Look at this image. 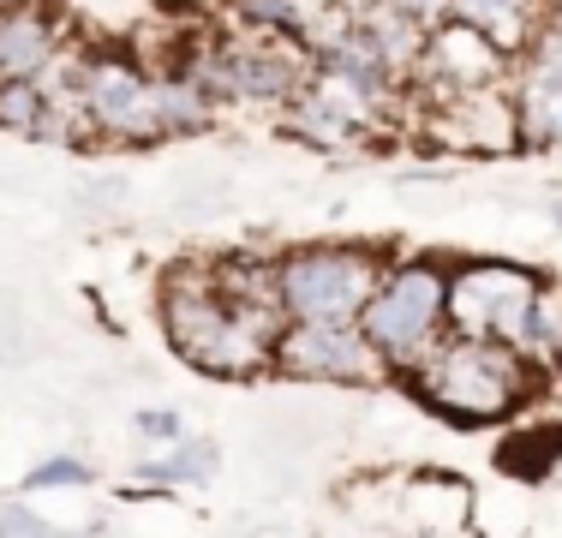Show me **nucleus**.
Masks as SVG:
<instances>
[{
  "instance_id": "1",
  "label": "nucleus",
  "mask_w": 562,
  "mask_h": 538,
  "mask_svg": "<svg viewBox=\"0 0 562 538\" xmlns=\"http://www.w3.org/2000/svg\"><path fill=\"white\" fill-rule=\"evenodd\" d=\"M156 317H162L168 347L186 359L198 377L216 383H251L270 371L281 312L263 305H239L222 288L216 258H180L156 281Z\"/></svg>"
},
{
  "instance_id": "2",
  "label": "nucleus",
  "mask_w": 562,
  "mask_h": 538,
  "mask_svg": "<svg viewBox=\"0 0 562 538\" xmlns=\"http://www.w3.org/2000/svg\"><path fill=\"white\" fill-rule=\"evenodd\" d=\"M407 395L425 413H437L443 425L461 430H485V425H508L527 419L532 401L551 389V366L527 359L508 341H479V335H443L431 359L419 371L401 377Z\"/></svg>"
},
{
  "instance_id": "3",
  "label": "nucleus",
  "mask_w": 562,
  "mask_h": 538,
  "mask_svg": "<svg viewBox=\"0 0 562 538\" xmlns=\"http://www.w3.org/2000/svg\"><path fill=\"white\" fill-rule=\"evenodd\" d=\"M359 335L401 383L443 347L449 335V258L437 251H395L378 293L359 312Z\"/></svg>"
},
{
  "instance_id": "4",
  "label": "nucleus",
  "mask_w": 562,
  "mask_h": 538,
  "mask_svg": "<svg viewBox=\"0 0 562 538\" xmlns=\"http://www.w3.org/2000/svg\"><path fill=\"white\" fill-rule=\"evenodd\" d=\"M395 251L378 239H312L276 251V305L288 323H359Z\"/></svg>"
},
{
  "instance_id": "5",
  "label": "nucleus",
  "mask_w": 562,
  "mask_h": 538,
  "mask_svg": "<svg viewBox=\"0 0 562 538\" xmlns=\"http://www.w3.org/2000/svg\"><path fill=\"white\" fill-rule=\"evenodd\" d=\"M72 85L90 144H162L156 126V60L120 43H78Z\"/></svg>"
},
{
  "instance_id": "6",
  "label": "nucleus",
  "mask_w": 562,
  "mask_h": 538,
  "mask_svg": "<svg viewBox=\"0 0 562 538\" xmlns=\"http://www.w3.org/2000/svg\"><path fill=\"white\" fill-rule=\"evenodd\" d=\"M539 281L544 269L515 258H449V335H479V341L515 347Z\"/></svg>"
},
{
  "instance_id": "7",
  "label": "nucleus",
  "mask_w": 562,
  "mask_h": 538,
  "mask_svg": "<svg viewBox=\"0 0 562 538\" xmlns=\"http://www.w3.org/2000/svg\"><path fill=\"white\" fill-rule=\"evenodd\" d=\"M270 371L293 377V383H329V389L395 383L390 366H383V359L371 354V341L359 335V323H281Z\"/></svg>"
},
{
  "instance_id": "8",
  "label": "nucleus",
  "mask_w": 562,
  "mask_h": 538,
  "mask_svg": "<svg viewBox=\"0 0 562 538\" xmlns=\"http://www.w3.org/2000/svg\"><path fill=\"white\" fill-rule=\"evenodd\" d=\"M515 60L491 43V36L467 31V24H437L425 36V60L413 72V97L431 102V97H473V90H503Z\"/></svg>"
},
{
  "instance_id": "9",
  "label": "nucleus",
  "mask_w": 562,
  "mask_h": 538,
  "mask_svg": "<svg viewBox=\"0 0 562 538\" xmlns=\"http://www.w3.org/2000/svg\"><path fill=\"white\" fill-rule=\"evenodd\" d=\"M419 102V97H413ZM425 144H443L454 156H515L520 150V120L503 90H473V97H431L419 108Z\"/></svg>"
},
{
  "instance_id": "10",
  "label": "nucleus",
  "mask_w": 562,
  "mask_h": 538,
  "mask_svg": "<svg viewBox=\"0 0 562 538\" xmlns=\"http://www.w3.org/2000/svg\"><path fill=\"white\" fill-rule=\"evenodd\" d=\"M222 479V442L186 430L173 449H156L132 461V491H204Z\"/></svg>"
},
{
  "instance_id": "11",
  "label": "nucleus",
  "mask_w": 562,
  "mask_h": 538,
  "mask_svg": "<svg viewBox=\"0 0 562 538\" xmlns=\"http://www.w3.org/2000/svg\"><path fill=\"white\" fill-rule=\"evenodd\" d=\"M449 19L479 31V36H491L515 60L532 43V31L544 24V0H449Z\"/></svg>"
},
{
  "instance_id": "12",
  "label": "nucleus",
  "mask_w": 562,
  "mask_h": 538,
  "mask_svg": "<svg viewBox=\"0 0 562 538\" xmlns=\"http://www.w3.org/2000/svg\"><path fill=\"white\" fill-rule=\"evenodd\" d=\"M156 126H162V138L210 132L216 126V102L198 90L192 72H180V66H156Z\"/></svg>"
},
{
  "instance_id": "13",
  "label": "nucleus",
  "mask_w": 562,
  "mask_h": 538,
  "mask_svg": "<svg viewBox=\"0 0 562 538\" xmlns=\"http://www.w3.org/2000/svg\"><path fill=\"white\" fill-rule=\"evenodd\" d=\"M508 102L520 120V150H562V85L508 72Z\"/></svg>"
},
{
  "instance_id": "14",
  "label": "nucleus",
  "mask_w": 562,
  "mask_h": 538,
  "mask_svg": "<svg viewBox=\"0 0 562 538\" xmlns=\"http://www.w3.org/2000/svg\"><path fill=\"white\" fill-rule=\"evenodd\" d=\"M557 461H562V425L557 419H520V430H508L503 449H497V473L527 479V484L551 479Z\"/></svg>"
},
{
  "instance_id": "15",
  "label": "nucleus",
  "mask_w": 562,
  "mask_h": 538,
  "mask_svg": "<svg viewBox=\"0 0 562 538\" xmlns=\"http://www.w3.org/2000/svg\"><path fill=\"white\" fill-rule=\"evenodd\" d=\"M515 347L527 359H539V366H551V354L562 347V276L539 281V293H532V305H527V323H520Z\"/></svg>"
},
{
  "instance_id": "16",
  "label": "nucleus",
  "mask_w": 562,
  "mask_h": 538,
  "mask_svg": "<svg viewBox=\"0 0 562 538\" xmlns=\"http://www.w3.org/2000/svg\"><path fill=\"white\" fill-rule=\"evenodd\" d=\"M43 126H48L43 78H7L0 85V132H12V138H43Z\"/></svg>"
},
{
  "instance_id": "17",
  "label": "nucleus",
  "mask_w": 562,
  "mask_h": 538,
  "mask_svg": "<svg viewBox=\"0 0 562 538\" xmlns=\"http://www.w3.org/2000/svg\"><path fill=\"white\" fill-rule=\"evenodd\" d=\"M85 484H97V467L78 461V455H48V461H36L31 473L19 479V496H36V491H85Z\"/></svg>"
},
{
  "instance_id": "18",
  "label": "nucleus",
  "mask_w": 562,
  "mask_h": 538,
  "mask_svg": "<svg viewBox=\"0 0 562 538\" xmlns=\"http://www.w3.org/2000/svg\"><path fill=\"white\" fill-rule=\"evenodd\" d=\"M97 533L102 527H60V520H48L24 496L19 503H0V538H97Z\"/></svg>"
},
{
  "instance_id": "19",
  "label": "nucleus",
  "mask_w": 562,
  "mask_h": 538,
  "mask_svg": "<svg viewBox=\"0 0 562 538\" xmlns=\"http://www.w3.org/2000/svg\"><path fill=\"white\" fill-rule=\"evenodd\" d=\"M515 72L539 78V85H562V31L557 24H539V31H532V43L515 54Z\"/></svg>"
},
{
  "instance_id": "20",
  "label": "nucleus",
  "mask_w": 562,
  "mask_h": 538,
  "mask_svg": "<svg viewBox=\"0 0 562 538\" xmlns=\"http://www.w3.org/2000/svg\"><path fill=\"white\" fill-rule=\"evenodd\" d=\"M132 430H138V442H156V449H173V442L186 437V413L180 407H138L132 413Z\"/></svg>"
},
{
  "instance_id": "21",
  "label": "nucleus",
  "mask_w": 562,
  "mask_h": 538,
  "mask_svg": "<svg viewBox=\"0 0 562 538\" xmlns=\"http://www.w3.org/2000/svg\"><path fill=\"white\" fill-rule=\"evenodd\" d=\"M126 198H132V186L120 180V173H102V180H85V186H78L72 204H78V210H90V215H109V210L126 204Z\"/></svg>"
},
{
  "instance_id": "22",
  "label": "nucleus",
  "mask_w": 562,
  "mask_h": 538,
  "mask_svg": "<svg viewBox=\"0 0 562 538\" xmlns=\"http://www.w3.org/2000/svg\"><path fill=\"white\" fill-rule=\"evenodd\" d=\"M395 12H407L413 24H425V31H437V24H449V0H390Z\"/></svg>"
},
{
  "instance_id": "23",
  "label": "nucleus",
  "mask_w": 562,
  "mask_h": 538,
  "mask_svg": "<svg viewBox=\"0 0 562 538\" xmlns=\"http://www.w3.org/2000/svg\"><path fill=\"white\" fill-rule=\"evenodd\" d=\"M544 215H551V227H562V192L544 198Z\"/></svg>"
},
{
  "instance_id": "24",
  "label": "nucleus",
  "mask_w": 562,
  "mask_h": 538,
  "mask_svg": "<svg viewBox=\"0 0 562 538\" xmlns=\"http://www.w3.org/2000/svg\"><path fill=\"white\" fill-rule=\"evenodd\" d=\"M544 24H557V31H562V0H544Z\"/></svg>"
},
{
  "instance_id": "25",
  "label": "nucleus",
  "mask_w": 562,
  "mask_h": 538,
  "mask_svg": "<svg viewBox=\"0 0 562 538\" xmlns=\"http://www.w3.org/2000/svg\"><path fill=\"white\" fill-rule=\"evenodd\" d=\"M12 7H55V0H0V12H12Z\"/></svg>"
},
{
  "instance_id": "26",
  "label": "nucleus",
  "mask_w": 562,
  "mask_h": 538,
  "mask_svg": "<svg viewBox=\"0 0 562 538\" xmlns=\"http://www.w3.org/2000/svg\"><path fill=\"white\" fill-rule=\"evenodd\" d=\"M551 389H562V347L551 354Z\"/></svg>"
},
{
  "instance_id": "27",
  "label": "nucleus",
  "mask_w": 562,
  "mask_h": 538,
  "mask_svg": "<svg viewBox=\"0 0 562 538\" xmlns=\"http://www.w3.org/2000/svg\"><path fill=\"white\" fill-rule=\"evenodd\" d=\"M7 329H12V317H0V359L12 354V341H7Z\"/></svg>"
}]
</instances>
